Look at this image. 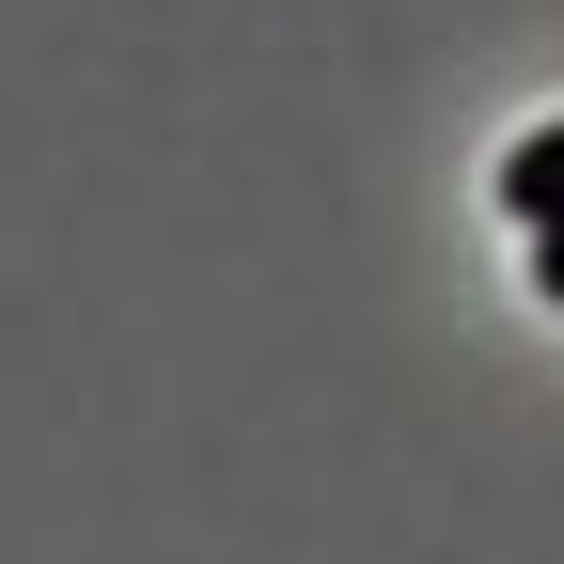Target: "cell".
<instances>
[{
  "label": "cell",
  "mask_w": 564,
  "mask_h": 564,
  "mask_svg": "<svg viewBox=\"0 0 564 564\" xmlns=\"http://www.w3.org/2000/svg\"><path fill=\"white\" fill-rule=\"evenodd\" d=\"M502 220L518 236H564V126H533L518 158H502Z\"/></svg>",
  "instance_id": "1"
},
{
  "label": "cell",
  "mask_w": 564,
  "mask_h": 564,
  "mask_svg": "<svg viewBox=\"0 0 564 564\" xmlns=\"http://www.w3.org/2000/svg\"><path fill=\"white\" fill-rule=\"evenodd\" d=\"M533 282H549V299H564V236H533Z\"/></svg>",
  "instance_id": "2"
}]
</instances>
